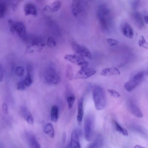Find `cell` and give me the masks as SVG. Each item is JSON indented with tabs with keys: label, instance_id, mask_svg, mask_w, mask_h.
<instances>
[{
	"label": "cell",
	"instance_id": "9c48e42d",
	"mask_svg": "<svg viewBox=\"0 0 148 148\" xmlns=\"http://www.w3.org/2000/svg\"><path fill=\"white\" fill-rule=\"evenodd\" d=\"M96 72L94 69L87 67L82 68L77 73L75 78L77 79H86L95 74Z\"/></svg>",
	"mask_w": 148,
	"mask_h": 148
},
{
	"label": "cell",
	"instance_id": "e575fe53",
	"mask_svg": "<svg viewBox=\"0 0 148 148\" xmlns=\"http://www.w3.org/2000/svg\"><path fill=\"white\" fill-rule=\"evenodd\" d=\"M17 89L20 90H23L25 89V85L23 81L17 82L16 86Z\"/></svg>",
	"mask_w": 148,
	"mask_h": 148
},
{
	"label": "cell",
	"instance_id": "7a4b0ae2",
	"mask_svg": "<svg viewBox=\"0 0 148 148\" xmlns=\"http://www.w3.org/2000/svg\"><path fill=\"white\" fill-rule=\"evenodd\" d=\"M8 22L10 30L13 34H16L22 40L26 34V27L24 24L21 21H14L12 19H9Z\"/></svg>",
	"mask_w": 148,
	"mask_h": 148
},
{
	"label": "cell",
	"instance_id": "9a60e30c",
	"mask_svg": "<svg viewBox=\"0 0 148 148\" xmlns=\"http://www.w3.org/2000/svg\"><path fill=\"white\" fill-rule=\"evenodd\" d=\"M24 12L26 16L31 15L36 16L37 11L35 6L31 3H28L25 5L24 8Z\"/></svg>",
	"mask_w": 148,
	"mask_h": 148
},
{
	"label": "cell",
	"instance_id": "603a6c76",
	"mask_svg": "<svg viewBox=\"0 0 148 148\" xmlns=\"http://www.w3.org/2000/svg\"><path fill=\"white\" fill-rule=\"evenodd\" d=\"M79 0H73L72 13L74 16H76L80 11V4Z\"/></svg>",
	"mask_w": 148,
	"mask_h": 148
},
{
	"label": "cell",
	"instance_id": "74e56055",
	"mask_svg": "<svg viewBox=\"0 0 148 148\" xmlns=\"http://www.w3.org/2000/svg\"><path fill=\"white\" fill-rule=\"evenodd\" d=\"M68 69L67 70V72H66V75H67L68 76V77L70 78H72L71 75H72V72L71 71V69L70 68V71H69V67H68Z\"/></svg>",
	"mask_w": 148,
	"mask_h": 148
},
{
	"label": "cell",
	"instance_id": "5b68a950",
	"mask_svg": "<svg viewBox=\"0 0 148 148\" xmlns=\"http://www.w3.org/2000/svg\"><path fill=\"white\" fill-rule=\"evenodd\" d=\"M106 7L101 6L99 11V17L102 28L104 31H108L110 27L109 13Z\"/></svg>",
	"mask_w": 148,
	"mask_h": 148
},
{
	"label": "cell",
	"instance_id": "ab89813d",
	"mask_svg": "<svg viewBox=\"0 0 148 148\" xmlns=\"http://www.w3.org/2000/svg\"><path fill=\"white\" fill-rule=\"evenodd\" d=\"M144 19L145 22L147 23H148V17L147 16H145L144 18Z\"/></svg>",
	"mask_w": 148,
	"mask_h": 148
},
{
	"label": "cell",
	"instance_id": "ac0fdd59",
	"mask_svg": "<svg viewBox=\"0 0 148 148\" xmlns=\"http://www.w3.org/2000/svg\"><path fill=\"white\" fill-rule=\"evenodd\" d=\"M27 74L23 82L26 86L29 87L33 83V79L31 74L33 71V67L31 65L29 64L27 65Z\"/></svg>",
	"mask_w": 148,
	"mask_h": 148
},
{
	"label": "cell",
	"instance_id": "4fadbf2b",
	"mask_svg": "<svg viewBox=\"0 0 148 148\" xmlns=\"http://www.w3.org/2000/svg\"><path fill=\"white\" fill-rule=\"evenodd\" d=\"M101 75L106 77L113 75H118L120 74L119 70L116 67L108 68L102 70L101 72Z\"/></svg>",
	"mask_w": 148,
	"mask_h": 148
},
{
	"label": "cell",
	"instance_id": "5bb4252c",
	"mask_svg": "<svg viewBox=\"0 0 148 148\" xmlns=\"http://www.w3.org/2000/svg\"><path fill=\"white\" fill-rule=\"evenodd\" d=\"M21 114L27 122L29 125H33L34 119L32 115L25 107L23 106L21 108Z\"/></svg>",
	"mask_w": 148,
	"mask_h": 148
},
{
	"label": "cell",
	"instance_id": "cb8c5ba5",
	"mask_svg": "<svg viewBox=\"0 0 148 148\" xmlns=\"http://www.w3.org/2000/svg\"><path fill=\"white\" fill-rule=\"evenodd\" d=\"M51 116L52 121L54 122H56L58 118V109L56 105H53L51 107Z\"/></svg>",
	"mask_w": 148,
	"mask_h": 148
},
{
	"label": "cell",
	"instance_id": "e0dca14e",
	"mask_svg": "<svg viewBox=\"0 0 148 148\" xmlns=\"http://www.w3.org/2000/svg\"><path fill=\"white\" fill-rule=\"evenodd\" d=\"M61 3L60 1H57L52 3L50 5L46 6L43 10L46 11L54 13L58 11L60 8Z\"/></svg>",
	"mask_w": 148,
	"mask_h": 148
},
{
	"label": "cell",
	"instance_id": "f1b7e54d",
	"mask_svg": "<svg viewBox=\"0 0 148 148\" xmlns=\"http://www.w3.org/2000/svg\"><path fill=\"white\" fill-rule=\"evenodd\" d=\"M75 99V97L73 95H71L68 97L67 100L69 109H71L74 103Z\"/></svg>",
	"mask_w": 148,
	"mask_h": 148
},
{
	"label": "cell",
	"instance_id": "8992f818",
	"mask_svg": "<svg viewBox=\"0 0 148 148\" xmlns=\"http://www.w3.org/2000/svg\"><path fill=\"white\" fill-rule=\"evenodd\" d=\"M23 40L27 44L32 46H43L45 45L43 38L33 35L26 34Z\"/></svg>",
	"mask_w": 148,
	"mask_h": 148
},
{
	"label": "cell",
	"instance_id": "1f68e13d",
	"mask_svg": "<svg viewBox=\"0 0 148 148\" xmlns=\"http://www.w3.org/2000/svg\"><path fill=\"white\" fill-rule=\"evenodd\" d=\"M6 10V7L3 3H0V18H3L4 16Z\"/></svg>",
	"mask_w": 148,
	"mask_h": 148
},
{
	"label": "cell",
	"instance_id": "d4e9b609",
	"mask_svg": "<svg viewBox=\"0 0 148 148\" xmlns=\"http://www.w3.org/2000/svg\"><path fill=\"white\" fill-rule=\"evenodd\" d=\"M114 123L116 130L124 136H127L128 133L125 129L122 127L119 123L116 121H114Z\"/></svg>",
	"mask_w": 148,
	"mask_h": 148
},
{
	"label": "cell",
	"instance_id": "7c38bea8",
	"mask_svg": "<svg viewBox=\"0 0 148 148\" xmlns=\"http://www.w3.org/2000/svg\"><path fill=\"white\" fill-rule=\"evenodd\" d=\"M121 30L123 34L126 37L132 39L134 36V32L131 26L128 23H125L121 26Z\"/></svg>",
	"mask_w": 148,
	"mask_h": 148
},
{
	"label": "cell",
	"instance_id": "44dd1931",
	"mask_svg": "<svg viewBox=\"0 0 148 148\" xmlns=\"http://www.w3.org/2000/svg\"><path fill=\"white\" fill-rule=\"evenodd\" d=\"M139 83L131 79L126 82L124 84V87L126 90L129 92L132 91L139 84Z\"/></svg>",
	"mask_w": 148,
	"mask_h": 148
},
{
	"label": "cell",
	"instance_id": "d6986e66",
	"mask_svg": "<svg viewBox=\"0 0 148 148\" xmlns=\"http://www.w3.org/2000/svg\"><path fill=\"white\" fill-rule=\"evenodd\" d=\"M27 140L29 146L32 148H40V145L35 136L33 134L29 133L27 135Z\"/></svg>",
	"mask_w": 148,
	"mask_h": 148
},
{
	"label": "cell",
	"instance_id": "7402d4cb",
	"mask_svg": "<svg viewBox=\"0 0 148 148\" xmlns=\"http://www.w3.org/2000/svg\"><path fill=\"white\" fill-rule=\"evenodd\" d=\"M43 130L49 137L53 138L54 136V131L52 125L51 123L46 124L44 127Z\"/></svg>",
	"mask_w": 148,
	"mask_h": 148
},
{
	"label": "cell",
	"instance_id": "ffe728a7",
	"mask_svg": "<svg viewBox=\"0 0 148 148\" xmlns=\"http://www.w3.org/2000/svg\"><path fill=\"white\" fill-rule=\"evenodd\" d=\"M103 145V139L101 135H98L94 141L88 146V148H101Z\"/></svg>",
	"mask_w": 148,
	"mask_h": 148
},
{
	"label": "cell",
	"instance_id": "836d02e7",
	"mask_svg": "<svg viewBox=\"0 0 148 148\" xmlns=\"http://www.w3.org/2000/svg\"><path fill=\"white\" fill-rule=\"evenodd\" d=\"M108 44L110 46H113L117 45L119 43V41L115 39L108 38L106 39Z\"/></svg>",
	"mask_w": 148,
	"mask_h": 148
},
{
	"label": "cell",
	"instance_id": "d590c367",
	"mask_svg": "<svg viewBox=\"0 0 148 148\" xmlns=\"http://www.w3.org/2000/svg\"><path fill=\"white\" fill-rule=\"evenodd\" d=\"M2 109L3 112L6 114H8V107L6 104L4 103L2 105Z\"/></svg>",
	"mask_w": 148,
	"mask_h": 148
},
{
	"label": "cell",
	"instance_id": "3957f363",
	"mask_svg": "<svg viewBox=\"0 0 148 148\" xmlns=\"http://www.w3.org/2000/svg\"><path fill=\"white\" fill-rule=\"evenodd\" d=\"M44 77L45 82L49 84H57L61 81V78L58 73L52 67H49L46 69L44 73Z\"/></svg>",
	"mask_w": 148,
	"mask_h": 148
},
{
	"label": "cell",
	"instance_id": "ba28073f",
	"mask_svg": "<svg viewBox=\"0 0 148 148\" xmlns=\"http://www.w3.org/2000/svg\"><path fill=\"white\" fill-rule=\"evenodd\" d=\"M71 47L73 51L77 55L83 57L88 58L92 57V54L87 47L74 42L71 43Z\"/></svg>",
	"mask_w": 148,
	"mask_h": 148
},
{
	"label": "cell",
	"instance_id": "f35d334b",
	"mask_svg": "<svg viewBox=\"0 0 148 148\" xmlns=\"http://www.w3.org/2000/svg\"><path fill=\"white\" fill-rule=\"evenodd\" d=\"M62 136V142L63 144H64L65 142L66 138V134L65 132H63Z\"/></svg>",
	"mask_w": 148,
	"mask_h": 148
},
{
	"label": "cell",
	"instance_id": "f546056e",
	"mask_svg": "<svg viewBox=\"0 0 148 148\" xmlns=\"http://www.w3.org/2000/svg\"><path fill=\"white\" fill-rule=\"evenodd\" d=\"M46 44L49 47H53L56 46V42L55 39L53 37L50 36L47 39Z\"/></svg>",
	"mask_w": 148,
	"mask_h": 148
},
{
	"label": "cell",
	"instance_id": "60d3db41",
	"mask_svg": "<svg viewBox=\"0 0 148 148\" xmlns=\"http://www.w3.org/2000/svg\"><path fill=\"white\" fill-rule=\"evenodd\" d=\"M134 147L135 148H144L142 146H141L140 145H136L134 146Z\"/></svg>",
	"mask_w": 148,
	"mask_h": 148
},
{
	"label": "cell",
	"instance_id": "4dcf8cb0",
	"mask_svg": "<svg viewBox=\"0 0 148 148\" xmlns=\"http://www.w3.org/2000/svg\"><path fill=\"white\" fill-rule=\"evenodd\" d=\"M25 69L24 67L22 66H18L16 69V74L19 77H23L24 74Z\"/></svg>",
	"mask_w": 148,
	"mask_h": 148
},
{
	"label": "cell",
	"instance_id": "484cf974",
	"mask_svg": "<svg viewBox=\"0 0 148 148\" xmlns=\"http://www.w3.org/2000/svg\"><path fill=\"white\" fill-rule=\"evenodd\" d=\"M144 76V72L140 71L134 75L131 79L140 83L142 81Z\"/></svg>",
	"mask_w": 148,
	"mask_h": 148
},
{
	"label": "cell",
	"instance_id": "4316f807",
	"mask_svg": "<svg viewBox=\"0 0 148 148\" xmlns=\"http://www.w3.org/2000/svg\"><path fill=\"white\" fill-rule=\"evenodd\" d=\"M135 21L138 26L141 27L143 26L144 23L141 16L139 13H136L135 16Z\"/></svg>",
	"mask_w": 148,
	"mask_h": 148
},
{
	"label": "cell",
	"instance_id": "8fae6325",
	"mask_svg": "<svg viewBox=\"0 0 148 148\" xmlns=\"http://www.w3.org/2000/svg\"><path fill=\"white\" fill-rule=\"evenodd\" d=\"M69 147L72 148H80L81 145L78 132L75 130L71 134V140Z\"/></svg>",
	"mask_w": 148,
	"mask_h": 148
},
{
	"label": "cell",
	"instance_id": "277c9868",
	"mask_svg": "<svg viewBox=\"0 0 148 148\" xmlns=\"http://www.w3.org/2000/svg\"><path fill=\"white\" fill-rule=\"evenodd\" d=\"M94 118L92 114L88 115L86 118L84 124V135L86 140L90 141L92 137L94 128Z\"/></svg>",
	"mask_w": 148,
	"mask_h": 148
},
{
	"label": "cell",
	"instance_id": "2e32d148",
	"mask_svg": "<svg viewBox=\"0 0 148 148\" xmlns=\"http://www.w3.org/2000/svg\"><path fill=\"white\" fill-rule=\"evenodd\" d=\"M84 98H81L79 100L78 104V112L77 119L78 124L81 125L83 117L84 111L83 104Z\"/></svg>",
	"mask_w": 148,
	"mask_h": 148
},
{
	"label": "cell",
	"instance_id": "6da1fadb",
	"mask_svg": "<svg viewBox=\"0 0 148 148\" xmlns=\"http://www.w3.org/2000/svg\"><path fill=\"white\" fill-rule=\"evenodd\" d=\"M92 92L96 109L98 110L103 109L106 105V99L103 88L99 86H94L92 88Z\"/></svg>",
	"mask_w": 148,
	"mask_h": 148
},
{
	"label": "cell",
	"instance_id": "8d00e7d4",
	"mask_svg": "<svg viewBox=\"0 0 148 148\" xmlns=\"http://www.w3.org/2000/svg\"><path fill=\"white\" fill-rule=\"evenodd\" d=\"M3 71L2 66L0 64V83L1 82L3 79Z\"/></svg>",
	"mask_w": 148,
	"mask_h": 148
},
{
	"label": "cell",
	"instance_id": "52a82bcc",
	"mask_svg": "<svg viewBox=\"0 0 148 148\" xmlns=\"http://www.w3.org/2000/svg\"><path fill=\"white\" fill-rule=\"evenodd\" d=\"M64 58L73 63L80 66L81 68L87 67L89 64V62L84 57L77 54H67L65 56Z\"/></svg>",
	"mask_w": 148,
	"mask_h": 148
},
{
	"label": "cell",
	"instance_id": "30bf717a",
	"mask_svg": "<svg viewBox=\"0 0 148 148\" xmlns=\"http://www.w3.org/2000/svg\"><path fill=\"white\" fill-rule=\"evenodd\" d=\"M128 107L131 113L138 118H142L143 116V113L139 107L134 101H130L128 103Z\"/></svg>",
	"mask_w": 148,
	"mask_h": 148
},
{
	"label": "cell",
	"instance_id": "d6a6232c",
	"mask_svg": "<svg viewBox=\"0 0 148 148\" xmlns=\"http://www.w3.org/2000/svg\"><path fill=\"white\" fill-rule=\"evenodd\" d=\"M107 91L110 95L114 98H117L120 96V94L118 92L114 90L108 89Z\"/></svg>",
	"mask_w": 148,
	"mask_h": 148
},
{
	"label": "cell",
	"instance_id": "83f0119b",
	"mask_svg": "<svg viewBox=\"0 0 148 148\" xmlns=\"http://www.w3.org/2000/svg\"><path fill=\"white\" fill-rule=\"evenodd\" d=\"M138 43L140 47H143L147 49H148V43L143 36H141L140 37Z\"/></svg>",
	"mask_w": 148,
	"mask_h": 148
}]
</instances>
